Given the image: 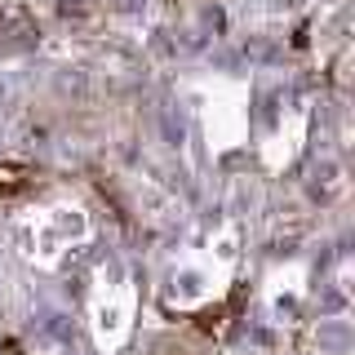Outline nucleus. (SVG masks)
<instances>
[{
    "label": "nucleus",
    "instance_id": "nucleus-1",
    "mask_svg": "<svg viewBox=\"0 0 355 355\" xmlns=\"http://www.w3.org/2000/svg\"><path fill=\"white\" fill-rule=\"evenodd\" d=\"M129 293L120 284H107V293H98V302H94V338H98V347H107V351H116L120 342H125V333H129Z\"/></svg>",
    "mask_w": 355,
    "mask_h": 355
},
{
    "label": "nucleus",
    "instance_id": "nucleus-2",
    "mask_svg": "<svg viewBox=\"0 0 355 355\" xmlns=\"http://www.w3.org/2000/svg\"><path fill=\"white\" fill-rule=\"evenodd\" d=\"M218 280H222V271H214V266L182 262V266H173V275H169V302L173 306H196V302H205V297H214L222 288Z\"/></svg>",
    "mask_w": 355,
    "mask_h": 355
},
{
    "label": "nucleus",
    "instance_id": "nucleus-3",
    "mask_svg": "<svg viewBox=\"0 0 355 355\" xmlns=\"http://www.w3.org/2000/svg\"><path fill=\"white\" fill-rule=\"evenodd\" d=\"M40 236H44L40 258H44V262H53V253H58L62 244H80V240L89 236V218H85V209H76V205H58V209H49V214H44Z\"/></svg>",
    "mask_w": 355,
    "mask_h": 355
},
{
    "label": "nucleus",
    "instance_id": "nucleus-4",
    "mask_svg": "<svg viewBox=\"0 0 355 355\" xmlns=\"http://www.w3.org/2000/svg\"><path fill=\"white\" fill-rule=\"evenodd\" d=\"M355 347V329L342 315H320L315 324V351L320 355H351Z\"/></svg>",
    "mask_w": 355,
    "mask_h": 355
},
{
    "label": "nucleus",
    "instance_id": "nucleus-5",
    "mask_svg": "<svg viewBox=\"0 0 355 355\" xmlns=\"http://www.w3.org/2000/svg\"><path fill=\"white\" fill-rule=\"evenodd\" d=\"M338 187H342V164L333 160V155L311 164V191L315 196H329V191H338Z\"/></svg>",
    "mask_w": 355,
    "mask_h": 355
},
{
    "label": "nucleus",
    "instance_id": "nucleus-6",
    "mask_svg": "<svg viewBox=\"0 0 355 355\" xmlns=\"http://www.w3.org/2000/svg\"><path fill=\"white\" fill-rule=\"evenodd\" d=\"M0 107H5V85H0Z\"/></svg>",
    "mask_w": 355,
    "mask_h": 355
},
{
    "label": "nucleus",
    "instance_id": "nucleus-7",
    "mask_svg": "<svg viewBox=\"0 0 355 355\" xmlns=\"http://www.w3.org/2000/svg\"><path fill=\"white\" fill-rule=\"evenodd\" d=\"M0 293H5V275H0Z\"/></svg>",
    "mask_w": 355,
    "mask_h": 355
}]
</instances>
